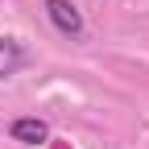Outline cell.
Returning <instances> with one entry per match:
<instances>
[{"label":"cell","mask_w":149,"mask_h":149,"mask_svg":"<svg viewBox=\"0 0 149 149\" xmlns=\"http://www.w3.org/2000/svg\"><path fill=\"white\" fill-rule=\"evenodd\" d=\"M25 62H29L25 46L17 42V37H0V79H13Z\"/></svg>","instance_id":"3"},{"label":"cell","mask_w":149,"mask_h":149,"mask_svg":"<svg viewBox=\"0 0 149 149\" xmlns=\"http://www.w3.org/2000/svg\"><path fill=\"white\" fill-rule=\"evenodd\" d=\"M8 137H13V141H21V145H42V141L50 137V124H46V120H37V116H21V120H13Z\"/></svg>","instance_id":"2"},{"label":"cell","mask_w":149,"mask_h":149,"mask_svg":"<svg viewBox=\"0 0 149 149\" xmlns=\"http://www.w3.org/2000/svg\"><path fill=\"white\" fill-rule=\"evenodd\" d=\"M46 17H50V25L66 33V37H79L83 33V13L70 4V0H46Z\"/></svg>","instance_id":"1"}]
</instances>
